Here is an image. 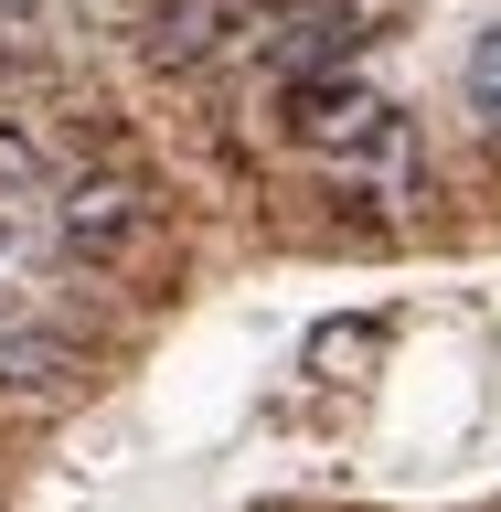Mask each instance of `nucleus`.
<instances>
[{
	"instance_id": "obj_1",
	"label": "nucleus",
	"mask_w": 501,
	"mask_h": 512,
	"mask_svg": "<svg viewBox=\"0 0 501 512\" xmlns=\"http://www.w3.org/2000/svg\"><path fill=\"white\" fill-rule=\"evenodd\" d=\"M150 235V192L128 182V171H64L54 182V246L64 256H86V267H107V256H128Z\"/></svg>"
},
{
	"instance_id": "obj_2",
	"label": "nucleus",
	"mask_w": 501,
	"mask_h": 512,
	"mask_svg": "<svg viewBox=\"0 0 501 512\" xmlns=\"http://www.w3.org/2000/svg\"><path fill=\"white\" fill-rule=\"evenodd\" d=\"M96 160V128H75L64 107H32V118H0V203L22 192H54L64 171Z\"/></svg>"
},
{
	"instance_id": "obj_3",
	"label": "nucleus",
	"mask_w": 501,
	"mask_h": 512,
	"mask_svg": "<svg viewBox=\"0 0 501 512\" xmlns=\"http://www.w3.org/2000/svg\"><path fill=\"white\" fill-rule=\"evenodd\" d=\"M246 22H256V0H160L150 11V64L160 75H192V64H214Z\"/></svg>"
},
{
	"instance_id": "obj_4",
	"label": "nucleus",
	"mask_w": 501,
	"mask_h": 512,
	"mask_svg": "<svg viewBox=\"0 0 501 512\" xmlns=\"http://www.w3.org/2000/svg\"><path fill=\"white\" fill-rule=\"evenodd\" d=\"M75 384V342L43 320H0V395H64Z\"/></svg>"
},
{
	"instance_id": "obj_5",
	"label": "nucleus",
	"mask_w": 501,
	"mask_h": 512,
	"mask_svg": "<svg viewBox=\"0 0 501 512\" xmlns=\"http://www.w3.org/2000/svg\"><path fill=\"white\" fill-rule=\"evenodd\" d=\"M459 96H470V118H480V128L501 139V22L480 32V43H470V64H459Z\"/></svg>"
},
{
	"instance_id": "obj_6",
	"label": "nucleus",
	"mask_w": 501,
	"mask_h": 512,
	"mask_svg": "<svg viewBox=\"0 0 501 512\" xmlns=\"http://www.w3.org/2000/svg\"><path fill=\"white\" fill-rule=\"evenodd\" d=\"M374 352H384V331H374V320H352V331H342V320H331V331H320V342H310V374H331V384H342V374H363Z\"/></svg>"
},
{
	"instance_id": "obj_7",
	"label": "nucleus",
	"mask_w": 501,
	"mask_h": 512,
	"mask_svg": "<svg viewBox=\"0 0 501 512\" xmlns=\"http://www.w3.org/2000/svg\"><path fill=\"white\" fill-rule=\"evenodd\" d=\"M22 256H32V235H22V224H11V214H0V278H11Z\"/></svg>"
},
{
	"instance_id": "obj_8",
	"label": "nucleus",
	"mask_w": 501,
	"mask_h": 512,
	"mask_svg": "<svg viewBox=\"0 0 501 512\" xmlns=\"http://www.w3.org/2000/svg\"><path fill=\"white\" fill-rule=\"evenodd\" d=\"M43 22V0H0V32H32Z\"/></svg>"
},
{
	"instance_id": "obj_9",
	"label": "nucleus",
	"mask_w": 501,
	"mask_h": 512,
	"mask_svg": "<svg viewBox=\"0 0 501 512\" xmlns=\"http://www.w3.org/2000/svg\"><path fill=\"white\" fill-rule=\"evenodd\" d=\"M11 64H22V43H11V32H0V75H11Z\"/></svg>"
},
{
	"instance_id": "obj_10",
	"label": "nucleus",
	"mask_w": 501,
	"mask_h": 512,
	"mask_svg": "<svg viewBox=\"0 0 501 512\" xmlns=\"http://www.w3.org/2000/svg\"><path fill=\"white\" fill-rule=\"evenodd\" d=\"M342 11H363V0H342Z\"/></svg>"
},
{
	"instance_id": "obj_11",
	"label": "nucleus",
	"mask_w": 501,
	"mask_h": 512,
	"mask_svg": "<svg viewBox=\"0 0 501 512\" xmlns=\"http://www.w3.org/2000/svg\"><path fill=\"white\" fill-rule=\"evenodd\" d=\"M267 11H288V0H267Z\"/></svg>"
}]
</instances>
